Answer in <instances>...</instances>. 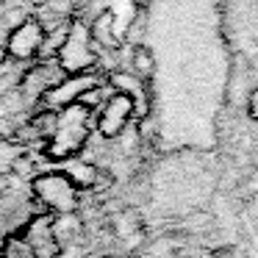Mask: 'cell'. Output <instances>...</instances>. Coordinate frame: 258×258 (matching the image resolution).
Here are the masks:
<instances>
[{"instance_id":"obj_1","label":"cell","mask_w":258,"mask_h":258,"mask_svg":"<svg viewBox=\"0 0 258 258\" xmlns=\"http://www.w3.org/2000/svg\"><path fill=\"white\" fill-rule=\"evenodd\" d=\"M92 131V111L84 103H73L53 119V131L47 136V156L56 161H70L84 150Z\"/></svg>"},{"instance_id":"obj_2","label":"cell","mask_w":258,"mask_h":258,"mask_svg":"<svg viewBox=\"0 0 258 258\" xmlns=\"http://www.w3.org/2000/svg\"><path fill=\"white\" fill-rule=\"evenodd\" d=\"M95 42H92V34L86 25L75 23L73 28H70L67 39L61 42V47H58V61H61V70L70 75H84L86 70L95 64Z\"/></svg>"},{"instance_id":"obj_3","label":"cell","mask_w":258,"mask_h":258,"mask_svg":"<svg viewBox=\"0 0 258 258\" xmlns=\"http://www.w3.org/2000/svg\"><path fill=\"white\" fill-rule=\"evenodd\" d=\"M136 117V103L131 95L125 92H114L100 108V117H97V131H100L103 139H117L125 134V128L131 125V119Z\"/></svg>"},{"instance_id":"obj_4","label":"cell","mask_w":258,"mask_h":258,"mask_svg":"<svg viewBox=\"0 0 258 258\" xmlns=\"http://www.w3.org/2000/svg\"><path fill=\"white\" fill-rule=\"evenodd\" d=\"M34 191L47 208H53L58 214H67L78 206V189L70 183V178L64 172H50V175L36 178Z\"/></svg>"},{"instance_id":"obj_5","label":"cell","mask_w":258,"mask_h":258,"mask_svg":"<svg viewBox=\"0 0 258 258\" xmlns=\"http://www.w3.org/2000/svg\"><path fill=\"white\" fill-rule=\"evenodd\" d=\"M20 239L28 244V250L34 252V258H58L61 244H58V230H56V219L50 214L34 217L28 222V228L23 230Z\"/></svg>"},{"instance_id":"obj_6","label":"cell","mask_w":258,"mask_h":258,"mask_svg":"<svg viewBox=\"0 0 258 258\" xmlns=\"http://www.w3.org/2000/svg\"><path fill=\"white\" fill-rule=\"evenodd\" d=\"M45 25L39 23V20H23V23H17L12 31H9V39H6V53L12 58H17V61H28V58H34L36 53L42 50V45H45Z\"/></svg>"},{"instance_id":"obj_7","label":"cell","mask_w":258,"mask_h":258,"mask_svg":"<svg viewBox=\"0 0 258 258\" xmlns=\"http://www.w3.org/2000/svg\"><path fill=\"white\" fill-rule=\"evenodd\" d=\"M64 175L70 178V183L75 186V189H92V186H97L100 183V169L95 167L92 161H81V158H70L67 164H64V169H61Z\"/></svg>"},{"instance_id":"obj_8","label":"cell","mask_w":258,"mask_h":258,"mask_svg":"<svg viewBox=\"0 0 258 258\" xmlns=\"http://www.w3.org/2000/svg\"><path fill=\"white\" fill-rule=\"evenodd\" d=\"M89 34H92V42L103 47H111L114 45V14L111 12H103L95 23L89 25Z\"/></svg>"},{"instance_id":"obj_9","label":"cell","mask_w":258,"mask_h":258,"mask_svg":"<svg viewBox=\"0 0 258 258\" xmlns=\"http://www.w3.org/2000/svg\"><path fill=\"white\" fill-rule=\"evenodd\" d=\"M3 258H34V252L28 250V244L20 236H12L3 247Z\"/></svg>"},{"instance_id":"obj_10","label":"cell","mask_w":258,"mask_h":258,"mask_svg":"<svg viewBox=\"0 0 258 258\" xmlns=\"http://www.w3.org/2000/svg\"><path fill=\"white\" fill-rule=\"evenodd\" d=\"M247 117L258 122V84L252 86L250 95H247Z\"/></svg>"}]
</instances>
